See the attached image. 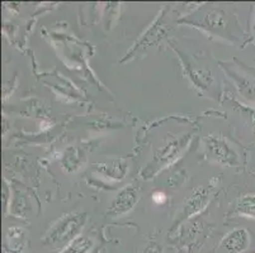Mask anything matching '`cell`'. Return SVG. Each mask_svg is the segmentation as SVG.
<instances>
[{
    "label": "cell",
    "instance_id": "6da1fadb",
    "mask_svg": "<svg viewBox=\"0 0 255 253\" xmlns=\"http://www.w3.org/2000/svg\"><path fill=\"white\" fill-rule=\"evenodd\" d=\"M88 218L85 213H69L60 218L45 237V245L53 250L64 248L80 236Z\"/></svg>",
    "mask_w": 255,
    "mask_h": 253
},
{
    "label": "cell",
    "instance_id": "7a4b0ae2",
    "mask_svg": "<svg viewBox=\"0 0 255 253\" xmlns=\"http://www.w3.org/2000/svg\"><path fill=\"white\" fill-rule=\"evenodd\" d=\"M205 153L210 161L222 167H235L239 165V153L225 137L210 134L203 139Z\"/></svg>",
    "mask_w": 255,
    "mask_h": 253
},
{
    "label": "cell",
    "instance_id": "3957f363",
    "mask_svg": "<svg viewBox=\"0 0 255 253\" xmlns=\"http://www.w3.org/2000/svg\"><path fill=\"white\" fill-rule=\"evenodd\" d=\"M188 141H189V137L188 136L178 137L177 139L169 142L163 148H160L157 151L156 156L154 157V161L147 166V170H151L150 176H152L154 172H157L159 170H161L165 166L170 165L171 162L175 161L177 157L183 152L185 146L188 145Z\"/></svg>",
    "mask_w": 255,
    "mask_h": 253
},
{
    "label": "cell",
    "instance_id": "277c9868",
    "mask_svg": "<svg viewBox=\"0 0 255 253\" xmlns=\"http://www.w3.org/2000/svg\"><path fill=\"white\" fill-rule=\"evenodd\" d=\"M138 199H140V194H138L137 187L133 185H127L116 195V198L112 200L110 209L107 212V215L111 218H120L127 214L135 208Z\"/></svg>",
    "mask_w": 255,
    "mask_h": 253
},
{
    "label": "cell",
    "instance_id": "5b68a950",
    "mask_svg": "<svg viewBox=\"0 0 255 253\" xmlns=\"http://www.w3.org/2000/svg\"><path fill=\"white\" fill-rule=\"evenodd\" d=\"M211 192H212V186H201L194 190L188 196V199L184 201L182 209H180L179 214H178V224L203 210L208 201L211 200Z\"/></svg>",
    "mask_w": 255,
    "mask_h": 253
},
{
    "label": "cell",
    "instance_id": "8992f818",
    "mask_svg": "<svg viewBox=\"0 0 255 253\" xmlns=\"http://www.w3.org/2000/svg\"><path fill=\"white\" fill-rule=\"evenodd\" d=\"M249 245V232L244 228H235L225 234L217 247V253H244Z\"/></svg>",
    "mask_w": 255,
    "mask_h": 253
},
{
    "label": "cell",
    "instance_id": "52a82bcc",
    "mask_svg": "<svg viewBox=\"0 0 255 253\" xmlns=\"http://www.w3.org/2000/svg\"><path fill=\"white\" fill-rule=\"evenodd\" d=\"M94 170L102 176L110 180L120 181L126 176L128 171V166L124 160H108V161L99 162V164L93 165Z\"/></svg>",
    "mask_w": 255,
    "mask_h": 253
},
{
    "label": "cell",
    "instance_id": "ba28073f",
    "mask_svg": "<svg viewBox=\"0 0 255 253\" xmlns=\"http://www.w3.org/2000/svg\"><path fill=\"white\" fill-rule=\"evenodd\" d=\"M27 247V232L20 227H10L5 233V253H22Z\"/></svg>",
    "mask_w": 255,
    "mask_h": 253
},
{
    "label": "cell",
    "instance_id": "9c48e42d",
    "mask_svg": "<svg viewBox=\"0 0 255 253\" xmlns=\"http://www.w3.org/2000/svg\"><path fill=\"white\" fill-rule=\"evenodd\" d=\"M85 164V152L80 147H69L65 151L61 166L66 172H76Z\"/></svg>",
    "mask_w": 255,
    "mask_h": 253
},
{
    "label": "cell",
    "instance_id": "30bf717a",
    "mask_svg": "<svg viewBox=\"0 0 255 253\" xmlns=\"http://www.w3.org/2000/svg\"><path fill=\"white\" fill-rule=\"evenodd\" d=\"M227 74L234 80L241 96L255 104V80H253L252 78L247 75H241V74L235 73V71L230 69H227Z\"/></svg>",
    "mask_w": 255,
    "mask_h": 253
},
{
    "label": "cell",
    "instance_id": "8fae6325",
    "mask_svg": "<svg viewBox=\"0 0 255 253\" xmlns=\"http://www.w3.org/2000/svg\"><path fill=\"white\" fill-rule=\"evenodd\" d=\"M93 248H94V241L90 237L80 234L59 253H90Z\"/></svg>",
    "mask_w": 255,
    "mask_h": 253
},
{
    "label": "cell",
    "instance_id": "7c38bea8",
    "mask_svg": "<svg viewBox=\"0 0 255 253\" xmlns=\"http://www.w3.org/2000/svg\"><path fill=\"white\" fill-rule=\"evenodd\" d=\"M236 213L241 217L255 219V195L247 194L241 196L236 203Z\"/></svg>",
    "mask_w": 255,
    "mask_h": 253
},
{
    "label": "cell",
    "instance_id": "4fadbf2b",
    "mask_svg": "<svg viewBox=\"0 0 255 253\" xmlns=\"http://www.w3.org/2000/svg\"><path fill=\"white\" fill-rule=\"evenodd\" d=\"M143 253H163V250H161V247H160L159 243L150 242L149 245L146 246Z\"/></svg>",
    "mask_w": 255,
    "mask_h": 253
},
{
    "label": "cell",
    "instance_id": "5bb4252c",
    "mask_svg": "<svg viewBox=\"0 0 255 253\" xmlns=\"http://www.w3.org/2000/svg\"><path fill=\"white\" fill-rule=\"evenodd\" d=\"M152 198H154L155 203L161 204V203H164V201H165L166 196L163 194V192H155V194L152 195Z\"/></svg>",
    "mask_w": 255,
    "mask_h": 253
}]
</instances>
